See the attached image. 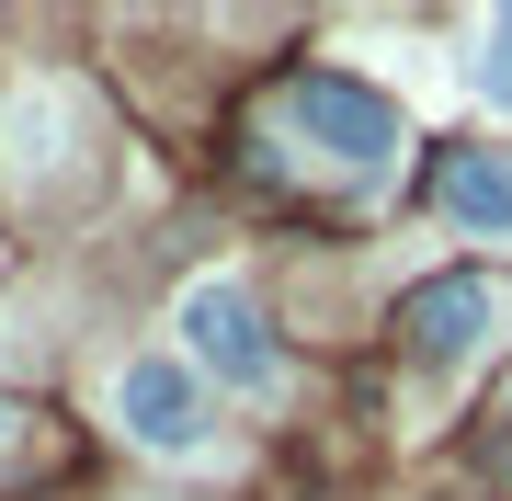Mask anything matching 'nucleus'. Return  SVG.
Wrapping results in <instances>:
<instances>
[{"mask_svg": "<svg viewBox=\"0 0 512 501\" xmlns=\"http://www.w3.org/2000/svg\"><path fill=\"white\" fill-rule=\"evenodd\" d=\"M285 126L308 137L319 160H342V171H387V160L410 149L399 103H387V92H365L353 69H296V80H285Z\"/></svg>", "mask_w": 512, "mask_h": 501, "instance_id": "obj_1", "label": "nucleus"}, {"mask_svg": "<svg viewBox=\"0 0 512 501\" xmlns=\"http://www.w3.org/2000/svg\"><path fill=\"white\" fill-rule=\"evenodd\" d=\"M183 353L217 365V388H274V376H285V353H274V331H262V308H251L239 274L183 285Z\"/></svg>", "mask_w": 512, "mask_h": 501, "instance_id": "obj_2", "label": "nucleus"}, {"mask_svg": "<svg viewBox=\"0 0 512 501\" xmlns=\"http://www.w3.org/2000/svg\"><path fill=\"white\" fill-rule=\"evenodd\" d=\"M114 422H126V445H148V456H194L217 410H205V376L183 353H126V365H114Z\"/></svg>", "mask_w": 512, "mask_h": 501, "instance_id": "obj_3", "label": "nucleus"}, {"mask_svg": "<svg viewBox=\"0 0 512 501\" xmlns=\"http://www.w3.org/2000/svg\"><path fill=\"white\" fill-rule=\"evenodd\" d=\"M490 319H501V285L490 274H444V285H421V297L399 308V331H410L421 365H456V353L490 342Z\"/></svg>", "mask_w": 512, "mask_h": 501, "instance_id": "obj_4", "label": "nucleus"}, {"mask_svg": "<svg viewBox=\"0 0 512 501\" xmlns=\"http://www.w3.org/2000/svg\"><path fill=\"white\" fill-rule=\"evenodd\" d=\"M433 205H444L456 228H478V240H512V160H501V149H456L444 183H433Z\"/></svg>", "mask_w": 512, "mask_h": 501, "instance_id": "obj_5", "label": "nucleus"}, {"mask_svg": "<svg viewBox=\"0 0 512 501\" xmlns=\"http://www.w3.org/2000/svg\"><path fill=\"white\" fill-rule=\"evenodd\" d=\"M467 80H478L490 114H512V12H490V23L467 35Z\"/></svg>", "mask_w": 512, "mask_h": 501, "instance_id": "obj_6", "label": "nucleus"}, {"mask_svg": "<svg viewBox=\"0 0 512 501\" xmlns=\"http://www.w3.org/2000/svg\"><path fill=\"white\" fill-rule=\"evenodd\" d=\"M0 433H12V410H0Z\"/></svg>", "mask_w": 512, "mask_h": 501, "instance_id": "obj_7", "label": "nucleus"}]
</instances>
